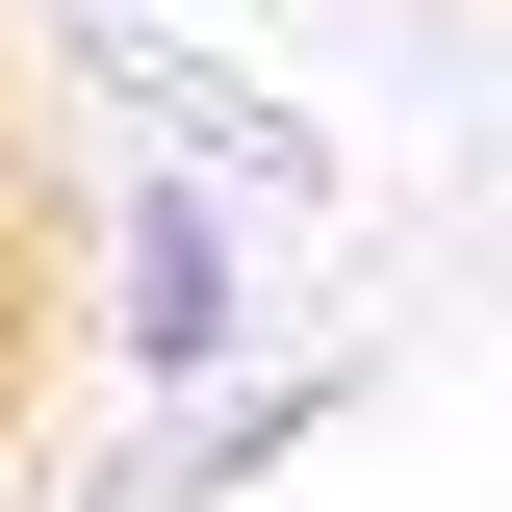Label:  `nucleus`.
<instances>
[{"mask_svg": "<svg viewBox=\"0 0 512 512\" xmlns=\"http://www.w3.org/2000/svg\"><path fill=\"white\" fill-rule=\"evenodd\" d=\"M103 333H128V359H154V384H205V359H231V333H256V308H231V231H205L180 180L128 205V308H103Z\"/></svg>", "mask_w": 512, "mask_h": 512, "instance_id": "nucleus-1", "label": "nucleus"}]
</instances>
